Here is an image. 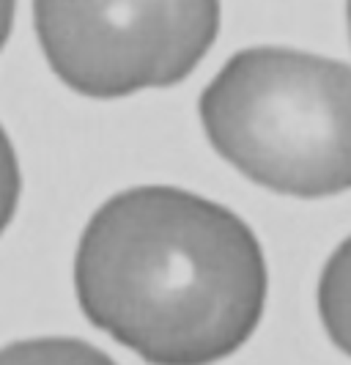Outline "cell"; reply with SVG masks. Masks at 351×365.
Returning <instances> with one entry per match:
<instances>
[{"mask_svg":"<svg viewBox=\"0 0 351 365\" xmlns=\"http://www.w3.org/2000/svg\"><path fill=\"white\" fill-rule=\"evenodd\" d=\"M346 19H349V38H351V0H346Z\"/></svg>","mask_w":351,"mask_h":365,"instance_id":"ba28073f","label":"cell"},{"mask_svg":"<svg viewBox=\"0 0 351 365\" xmlns=\"http://www.w3.org/2000/svg\"><path fill=\"white\" fill-rule=\"evenodd\" d=\"M56 77L91 99L187 80L220 34V0H33Z\"/></svg>","mask_w":351,"mask_h":365,"instance_id":"3957f363","label":"cell"},{"mask_svg":"<svg viewBox=\"0 0 351 365\" xmlns=\"http://www.w3.org/2000/svg\"><path fill=\"white\" fill-rule=\"evenodd\" d=\"M83 316L148 365H214L258 329L269 269L228 206L146 184L91 215L74 253Z\"/></svg>","mask_w":351,"mask_h":365,"instance_id":"6da1fadb","label":"cell"},{"mask_svg":"<svg viewBox=\"0 0 351 365\" xmlns=\"http://www.w3.org/2000/svg\"><path fill=\"white\" fill-rule=\"evenodd\" d=\"M315 308L327 338L351 357V237L327 258L315 289Z\"/></svg>","mask_w":351,"mask_h":365,"instance_id":"277c9868","label":"cell"},{"mask_svg":"<svg viewBox=\"0 0 351 365\" xmlns=\"http://www.w3.org/2000/svg\"><path fill=\"white\" fill-rule=\"evenodd\" d=\"M14 9H17V0H0V50L6 47V41L11 36V28H14Z\"/></svg>","mask_w":351,"mask_h":365,"instance_id":"52a82bcc","label":"cell"},{"mask_svg":"<svg viewBox=\"0 0 351 365\" xmlns=\"http://www.w3.org/2000/svg\"><path fill=\"white\" fill-rule=\"evenodd\" d=\"M0 365H118L110 354L66 335L25 338L0 346Z\"/></svg>","mask_w":351,"mask_h":365,"instance_id":"5b68a950","label":"cell"},{"mask_svg":"<svg viewBox=\"0 0 351 365\" xmlns=\"http://www.w3.org/2000/svg\"><path fill=\"white\" fill-rule=\"evenodd\" d=\"M211 148L278 195L351 190V66L291 47L225 61L198 99Z\"/></svg>","mask_w":351,"mask_h":365,"instance_id":"7a4b0ae2","label":"cell"},{"mask_svg":"<svg viewBox=\"0 0 351 365\" xmlns=\"http://www.w3.org/2000/svg\"><path fill=\"white\" fill-rule=\"evenodd\" d=\"M19 192H22V176H19L17 151L0 124V237L17 215Z\"/></svg>","mask_w":351,"mask_h":365,"instance_id":"8992f818","label":"cell"}]
</instances>
